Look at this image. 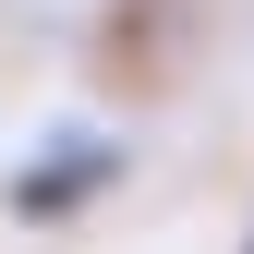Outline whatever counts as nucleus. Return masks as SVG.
<instances>
[{
  "mask_svg": "<svg viewBox=\"0 0 254 254\" xmlns=\"http://www.w3.org/2000/svg\"><path fill=\"white\" fill-rule=\"evenodd\" d=\"M109 170H121V145H109V133H49V145L12 170V218H73Z\"/></svg>",
  "mask_w": 254,
  "mask_h": 254,
  "instance_id": "1",
  "label": "nucleus"
}]
</instances>
